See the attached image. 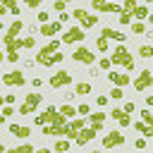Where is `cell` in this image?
<instances>
[{
	"instance_id": "33",
	"label": "cell",
	"mask_w": 153,
	"mask_h": 153,
	"mask_svg": "<svg viewBox=\"0 0 153 153\" xmlns=\"http://www.w3.org/2000/svg\"><path fill=\"white\" fill-rule=\"evenodd\" d=\"M5 60H10V62H19V50H7Z\"/></svg>"
},
{
	"instance_id": "27",
	"label": "cell",
	"mask_w": 153,
	"mask_h": 153,
	"mask_svg": "<svg viewBox=\"0 0 153 153\" xmlns=\"http://www.w3.org/2000/svg\"><path fill=\"white\" fill-rule=\"evenodd\" d=\"M108 96H110V98H115V100H120V98H122V96H124V93H122V86H112V88H110V93H108Z\"/></svg>"
},
{
	"instance_id": "35",
	"label": "cell",
	"mask_w": 153,
	"mask_h": 153,
	"mask_svg": "<svg viewBox=\"0 0 153 153\" xmlns=\"http://www.w3.org/2000/svg\"><path fill=\"white\" fill-rule=\"evenodd\" d=\"M33 45H36V38H31V36L22 38V48H33Z\"/></svg>"
},
{
	"instance_id": "48",
	"label": "cell",
	"mask_w": 153,
	"mask_h": 153,
	"mask_svg": "<svg viewBox=\"0 0 153 153\" xmlns=\"http://www.w3.org/2000/svg\"><path fill=\"white\" fill-rule=\"evenodd\" d=\"M2 105H5V96H0V108H2Z\"/></svg>"
},
{
	"instance_id": "30",
	"label": "cell",
	"mask_w": 153,
	"mask_h": 153,
	"mask_svg": "<svg viewBox=\"0 0 153 153\" xmlns=\"http://www.w3.org/2000/svg\"><path fill=\"white\" fill-rule=\"evenodd\" d=\"M117 122H120V127H129V124H131V120H129V112H122V115L117 117Z\"/></svg>"
},
{
	"instance_id": "17",
	"label": "cell",
	"mask_w": 153,
	"mask_h": 153,
	"mask_svg": "<svg viewBox=\"0 0 153 153\" xmlns=\"http://www.w3.org/2000/svg\"><path fill=\"white\" fill-rule=\"evenodd\" d=\"M10 134H12V136H17V139H26V136L31 134V129H29V127H24V124H22V127H19V124H10Z\"/></svg>"
},
{
	"instance_id": "52",
	"label": "cell",
	"mask_w": 153,
	"mask_h": 153,
	"mask_svg": "<svg viewBox=\"0 0 153 153\" xmlns=\"http://www.w3.org/2000/svg\"><path fill=\"white\" fill-rule=\"evenodd\" d=\"M2 151H5V146H2V143H0V153H2Z\"/></svg>"
},
{
	"instance_id": "1",
	"label": "cell",
	"mask_w": 153,
	"mask_h": 153,
	"mask_svg": "<svg viewBox=\"0 0 153 153\" xmlns=\"http://www.w3.org/2000/svg\"><path fill=\"white\" fill-rule=\"evenodd\" d=\"M110 62H112V65H122L127 72H131V69H134V57L129 55V50H127L124 45H117V48H115V53H112Z\"/></svg>"
},
{
	"instance_id": "24",
	"label": "cell",
	"mask_w": 153,
	"mask_h": 153,
	"mask_svg": "<svg viewBox=\"0 0 153 153\" xmlns=\"http://www.w3.org/2000/svg\"><path fill=\"white\" fill-rule=\"evenodd\" d=\"M91 91V84H86V81H81V84H76V91H74V96L79 93V96H86Z\"/></svg>"
},
{
	"instance_id": "2",
	"label": "cell",
	"mask_w": 153,
	"mask_h": 153,
	"mask_svg": "<svg viewBox=\"0 0 153 153\" xmlns=\"http://www.w3.org/2000/svg\"><path fill=\"white\" fill-rule=\"evenodd\" d=\"M100 129H103V122H91V127H81V129L76 131V136H74L76 146H86V143L96 136V131H100Z\"/></svg>"
},
{
	"instance_id": "5",
	"label": "cell",
	"mask_w": 153,
	"mask_h": 153,
	"mask_svg": "<svg viewBox=\"0 0 153 153\" xmlns=\"http://www.w3.org/2000/svg\"><path fill=\"white\" fill-rule=\"evenodd\" d=\"M151 84H153V72L141 69V74L134 79V91H146V88H151Z\"/></svg>"
},
{
	"instance_id": "29",
	"label": "cell",
	"mask_w": 153,
	"mask_h": 153,
	"mask_svg": "<svg viewBox=\"0 0 153 153\" xmlns=\"http://www.w3.org/2000/svg\"><path fill=\"white\" fill-rule=\"evenodd\" d=\"M131 31H134V33H146V24H143V22H134V24H131Z\"/></svg>"
},
{
	"instance_id": "51",
	"label": "cell",
	"mask_w": 153,
	"mask_h": 153,
	"mask_svg": "<svg viewBox=\"0 0 153 153\" xmlns=\"http://www.w3.org/2000/svg\"><path fill=\"white\" fill-rule=\"evenodd\" d=\"M100 2H115V0H100Z\"/></svg>"
},
{
	"instance_id": "31",
	"label": "cell",
	"mask_w": 153,
	"mask_h": 153,
	"mask_svg": "<svg viewBox=\"0 0 153 153\" xmlns=\"http://www.w3.org/2000/svg\"><path fill=\"white\" fill-rule=\"evenodd\" d=\"M96 48H98L100 53H105V50H108V38H103V36H100V38L96 41Z\"/></svg>"
},
{
	"instance_id": "47",
	"label": "cell",
	"mask_w": 153,
	"mask_h": 153,
	"mask_svg": "<svg viewBox=\"0 0 153 153\" xmlns=\"http://www.w3.org/2000/svg\"><path fill=\"white\" fill-rule=\"evenodd\" d=\"M5 12H10V10H7V7H5V5H0V17H2V14H5Z\"/></svg>"
},
{
	"instance_id": "16",
	"label": "cell",
	"mask_w": 153,
	"mask_h": 153,
	"mask_svg": "<svg viewBox=\"0 0 153 153\" xmlns=\"http://www.w3.org/2000/svg\"><path fill=\"white\" fill-rule=\"evenodd\" d=\"M22 29H24V22H22V19H14V22L10 24V29H7V33H5L2 41H12V38H17Z\"/></svg>"
},
{
	"instance_id": "50",
	"label": "cell",
	"mask_w": 153,
	"mask_h": 153,
	"mask_svg": "<svg viewBox=\"0 0 153 153\" xmlns=\"http://www.w3.org/2000/svg\"><path fill=\"white\" fill-rule=\"evenodd\" d=\"M2 60H5V53H2V50H0V62H2Z\"/></svg>"
},
{
	"instance_id": "14",
	"label": "cell",
	"mask_w": 153,
	"mask_h": 153,
	"mask_svg": "<svg viewBox=\"0 0 153 153\" xmlns=\"http://www.w3.org/2000/svg\"><path fill=\"white\" fill-rule=\"evenodd\" d=\"M108 79L112 81V86H127V84H129V74H122V72H117V69H110V72H108Z\"/></svg>"
},
{
	"instance_id": "18",
	"label": "cell",
	"mask_w": 153,
	"mask_h": 153,
	"mask_svg": "<svg viewBox=\"0 0 153 153\" xmlns=\"http://www.w3.org/2000/svg\"><path fill=\"white\" fill-rule=\"evenodd\" d=\"M100 36H103V38H112V41H117V43L124 41V33H120V31H115V29H110V26H105V29L100 31Z\"/></svg>"
},
{
	"instance_id": "37",
	"label": "cell",
	"mask_w": 153,
	"mask_h": 153,
	"mask_svg": "<svg viewBox=\"0 0 153 153\" xmlns=\"http://www.w3.org/2000/svg\"><path fill=\"white\" fill-rule=\"evenodd\" d=\"M76 112H79V115H88V112H91V105H86V103H81V105L76 108Z\"/></svg>"
},
{
	"instance_id": "6",
	"label": "cell",
	"mask_w": 153,
	"mask_h": 153,
	"mask_svg": "<svg viewBox=\"0 0 153 153\" xmlns=\"http://www.w3.org/2000/svg\"><path fill=\"white\" fill-rule=\"evenodd\" d=\"M124 143V134L120 129H112L110 134L103 136V148H115V146H122Z\"/></svg>"
},
{
	"instance_id": "23",
	"label": "cell",
	"mask_w": 153,
	"mask_h": 153,
	"mask_svg": "<svg viewBox=\"0 0 153 153\" xmlns=\"http://www.w3.org/2000/svg\"><path fill=\"white\" fill-rule=\"evenodd\" d=\"M131 12H134V10H122V12H120V24H131V19H134Z\"/></svg>"
},
{
	"instance_id": "28",
	"label": "cell",
	"mask_w": 153,
	"mask_h": 153,
	"mask_svg": "<svg viewBox=\"0 0 153 153\" xmlns=\"http://www.w3.org/2000/svg\"><path fill=\"white\" fill-rule=\"evenodd\" d=\"M31 151H33V146H31V143H22V146L12 148V153H31Z\"/></svg>"
},
{
	"instance_id": "39",
	"label": "cell",
	"mask_w": 153,
	"mask_h": 153,
	"mask_svg": "<svg viewBox=\"0 0 153 153\" xmlns=\"http://www.w3.org/2000/svg\"><path fill=\"white\" fill-rule=\"evenodd\" d=\"M24 2H26V7H31V10H36V7H38V5L43 2V0H24Z\"/></svg>"
},
{
	"instance_id": "49",
	"label": "cell",
	"mask_w": 153,
	"mask_h": 153,
	"mask_svg": "<svg viewBox=\"0 0 153 153\" xmlns=\"http://www.w3.org/2000/svg\"><path fill=\"white\" fill-rule=\"evenodd\" d=\"M2 122H5V115H2V112H0V124H2Z\"/></svg>"
},
{
	"instance_id": "36",
	"label": "cell",
	"mask_w": 153,
	"mask_h": 153,
	"mask_svg": "<svg viewBox=\"0 0 153 153\" xmlns=\"http://www.w3.org/2000/svg\"><path fill=\"white\" fill-rule=\"evenodd\" d=\"M98 67H100V69H110V67H112V62H110V57H103V60L98 62Z\"/></svg>"
},
{
	"instance_id": "45",
	"label": "cell",
	"mask_w": 153,
	"mask_h": 153,
	"mask_svg": "<svg viewBox=\"0 0 153 153\" xmlns=\"http://www.w3.org/2000/svg\"><path fill=\"white\" fill-rule=\"evenodd\" d=\"M122 110H124V112H134V103H127Z\"/></svg>"
},
{
	"instance_id": "4",
	"label": "cell",
	"mask_w": 153,
	"mask_h": 153,
	"mask_svg": "<svg viewBox=\"0 0 153 153\" xmlns=\"http://www.w3.org/2000/svg\"><path fill=\"white\" fill-rule=\"evenodd\" d=\"M43 100V96L41 93H29L26 96V100H24V105H19V115H31L36 108H38V103Z\"/></svg>"
},
{
	"instance_id": "26",
	"label": "cell",
	"mask_w": 153,
	"mask_h": 153,
	"mask_svg": "<svg viewBox=\"0 0 153 153\" xmlns=\"http://www.w3.org/2000/svg\"><path fill=\"white\" fill-rule=\"evenodd\" d=\"M139 115H141V122H146V124H153V115H151V110H148V108H143Z\"/></svg>"
},
{
	"instance_id": "11",
	"label": "cell",
	"mask_w": 153,
	"mask_h": 153,
	"mask_svg": "<svg viewBox=\"0 0 153 153\" xmlns=\"http://www.w3.org/2000/svg\"><path fill=\"white\" fill-rule=\"evenodd\" d=\"M72 57H74V62H81V65H93L96 62V55L88 48H76Z\"/></svg>"
},
{
	"instance_id": "44",
	"label": "cell",
	"mask_w": 153,
	"mask_h": 153,
	"mask_svg": "<svg viewBox=\"0 0 153 153\" xmlns=\"http://www.w3.org/2000/svg\"><path fill=\"white\" fill-rule=\"evenodd\" d=\"M31 84H33V88H41V84H43V81H41V76H36Z\"/></svg>"
},
{
	"instance_id": "34",
	"label": "cell",
	"mask_w": 153,
	"mask_h": 153,
	"mask_svg": "<svg viewBox=\"0 0 153 153\" xmlns=\"http://www.w3.org/2000/svg\"><path fill=\"white\" fill-rule=\"evenodd\" d=\"M105 117H108L105 112H93V115H88V120H91V122H103Z\"/></svg>"
},
{
	"instance_id": "42",
	"label": "cell",
	"mask_w": 153,
	"mask_h": 153,
	"mask_svg": "<svg viewBox=\"0 0 153 153\" xmlns=\"http://www.w3.org/2000/svg\"><path fill=\"white\" fill-rule=\"evenodd\" d=\"M96 103H98V105H105V103H108V96H98Z\"/></svg>"
},
{
	"instance_id": "7",
	"label": "cell",
	"mask_w": 153,
	"mask_h": 153,
	"mask_svg": "<svg viewBox=\"0 0 153 153\" xmlns=\"http://www.w3.org/2000/svg\"><path fill=\"white\" fill-rule=\"evenodd\" d=\"M91 5H93V10H96V12H103V14H120V12H122V7H120L117 2H100V0H91Z\"/></svg>"
},
{
	"instance_id": "25",
	"label": "cell",
	"mask_w": 153,
	"mask_h": 153,
	"mask_svg": "<svg viewBox=\"0 0 153 153\" xmlns=\"http://www.w3.org/2000/svg\"><path fill=\"white\" fill-rule=\"evenodd\" d=\"M60 112L69 120V117H74V115H76V108H72V105H62V108H60Z\"/></svg>"
},
{
	"instance_id": "32",
	"label": "cell",
	"mask_w": 153,
	"mask_h": 153,
	"mask_svg": "<svg viewBox=\"0 0 153 153\" xmlns=\"http://www.w3.org/2000/svg\"><path fill=\"white\" fill-rule=\"evenodd\" d=\"M139 55H141V57H151V55H153V48H151V45H141V48H139Z\"/></svg>"
},
{
	"instance_id": "46",
	"label": "cell",
	"mask_w": 153,
	"mask_h": 153,
	"mask_svg": "<svg viewBox=\"0 0 153 153\" xmlns=\"http://www.w3.org/2000/svg\"><path fill=\"white\" fill-rule=\"evenodd\" d=\"M67 19H69V14H67V12H60V22H62V24H65V22H67Z\"/></svg>"
},
{
	"instance_id": "8",
	"label": "cell",
	"mask_w": 153,
	"mask_h": 153,
	"mask_svg": "<svg viewBox=\"0 0 153 153\" xmlns=\"http://www.w3.org/2000/svg\"><path fill=\"white\" fill-rule=\"evenodd\" d=\"M62 60H65V55H62L60 50L48 53V55H36V62L43 65V67H53V65H57V62H62Z\"/></svg>"
},
{
	"instance_id": "20",
	"label": "cell",
	"mask_w": 153,
	"mask_h": 153,
	"mask_svg": "<svg viewBox=\"0 0 153 153\" xmlns=\"http://www.w3.org/2000/svg\"><path fill=\"white\" fill-rule=\"evenodd\" d=\"M131 14H134V19H148V5H136Z\"/></svg>"
},
{
	"instance_id": "22",
	"label": "cell",
	"mask_w": 153,
	"mask_h": 153,
	"mask_svg": "<svg viewBox=\"0 0 153 153\" xmlns=\"http://www.w3.org/2000/svg\"><path fill=\"white\" fill-rule=\"evenodd\" d=\"M69 146H72V141H69V139H57L53 148H55V151H60V153H65V151H69Z\"/></svg>"
},
{
	"instance_id": "19",
	"label": "cell",
	"mask_w": 153,
	"mask_h": 153,
	"mask_svg": "<svg viewBox=\"0 0 153 153\" xmlns=\"http://www.w3.org/2000/svg\"><path fill=\"white\" fill-rule=\"evenodd\" d=\"M55 50H60V41H57V38H53L50 43H45V45L38 50V55H48V53H55Z\"/></svg>"
},
{
	"instance_id": "21",
	"label": "cell",
	"mask_w": 153,
	"mask_h": 153,
	"mask_svg": "<svg viewBox=\"0 0 153 153\" xmlns=\"http://www.w3.org/2000/svg\"><path fill=\"white\" fill-rule=\"evenodd\" d=\"M134 129H136V131H141L143 136H153V127H151V124H146V122H136V124H134Z\"/></svg>"
},
{
	"instance_id": "40",
	"label": "cell",
	"mask_w": 153,
	"mask_h": 153,
	"mask_svg": "<svg viewBox=\"0 0 153 153\" xmlns=\"http://www.w3.org/2000/svg\"><path fill=\"white\" fill-rule=\"evenodd\" d=\"M65 5H67L65 0H55V10H57V12H65Z\"/></svg>"
},
{
	"instance_id": "12",
	"label": "cell",
	"mask_w": 153,
	"mask_h": 153,
	"mask_svg": "<svg viewBox=\"0 0 153 153\" xmlns=\"http://www.w3.org/2000/svg\"><path fill=\"white\" fill-rule=\"evenodd\" d=\"M2 84H5V86H24L26 79H24V74H22L19 69H14V72H7V74L2 76Z\"/></svg>"
},
{
	"instance_id": "13",
	"label": "cell",
	"mask_w": 153,
	"mask_h": 153,
	"mask_svg": "<svg viewBox=\"0 0 153 153\" xmlns=\"http://www.w3.org/2000/svg\"><path fill=\"white\" fill-rule=\"evenodd\" d=\"M62 31V22L57 19V22H45V24H41V33L43 36H57Z\"/></svg>"
},
{
	"instance_id": "43",
	"label": "cell",
	"mask_w": 153,
	"mask_h": 153,
	"mask_svg": "<svg viewBox=\"0 0 153 153\" xmlns=\"http://www.w3.org/2000/svg\"><path fill=\"white\" fill-rule=\"evenodd\" d=\"M134 146H136V148H146V139H136Z\"/></svg>"
},
{
	"instance_id": "54",
	"label": "cell",
	"mask_w": 153,
	"mask_h": 153,
	"mask_svg": "<svg viewBox=\"0 0 153 153\" xmlns=\"http://www.w3.org/2000/svg\"><path fill=\"white\" fill-rule=\"evenodd\" d=\"M65 2H69V0H65Z\"/></svg>"
},
{
	"instance_id": "38",
	"label": "cell",
	"mask_w": 153,
	"mask_h": 153,
	"mask_svg": "<svg viewBox=\"0 0 153 153\" xmlns=\"http://www.w3.org/2000/svg\"><path fill=\"white\" fill-rule=\"evenodd\" d=\"M0 5H5L7 10H12V7H17V0H0Z\"/></svg>"
},
{
	"instance_id": "53",
	"label": "cell",
	"mask_w": 153,
	"mask_h": 153,
	"mask_svg": "<svg viewBox=\"0 0 153 153\" xmlns=\"http://www.w3.org/2000/svg\"><path fill=\"white\" fill-rule=\"evenodd\" d=\"M146 2H151V0H146Z\"/></svg>"
},
{
	"instance_id": "9",
	"label": "cell",
	"mask_w": 153,
	"mask_h": 153,
	"mask_svg": "<svg viewBox=\"0 0 153 153\" xmlns=\"http://www.w3.org/2000/svg\"><path fill=\"white\" fill-rule=\"evenodd\" d=\"M86 36H84V29L81 26H72V29H67L65 31V36L60 38L62 43H79V41H84Z\"/></svg>"
},
{
	"instance_id": "15",
	"label": "cell",
	"mask_w": 153,
	"mask_h": 153,
	"mask_svg": "<svg viewBox=\"0 0 153 153\" xmlns=\"http://www.w3.org/2000/svg\"><path fill=\"white\" fill-rule=\"evenodd\" d=\"M55 112H57V108H55V105H48V108H45L41 115H36V124L41 127V124H48V122H53Z\"/></svg>"
},
{
	"instance_id": "3",
	"label": "cell",
	"mask_w": 153,
	"mask_h": 153,
	"mask_svg": "<svg viewBox=\"0 0 153 153\" xmlns=\"http://www.w3.org/2000/svg\"><path fill=\"white\" fill-rule=\"evenodd\" d=\"M79 24H81V29H91V26H96V14H91V12H86V10H81V7H76L74 10V14H72Z\"/></svg>"
},
{
	"instance_id": "41",
	"label": "cell",
	"mask_w": 153,
	"mask_h": 153,
	"mask_svg": "<svg viewBox=\"0 0 153 153\" xmlns=\"http://www.w3.org/2000/svg\"><path fill=\"white\" fill-rule=\"evenodd\" d=\"M38 22L45 24V22H48V14H45V12H38Z\"/></svg>"
},
{
	"instance_id": "10",
	"label": "cell",
	"mask_w": 153,
	"mask_h": 153,
	"mask_svg": "<svg viewBox=\"0 0 153 153\" xmlns=\"http://www.w3.org/2000/svg\"><path fill=\"white\" fill-rule=\"evenodd\" d=\"M67 84H72V74L65 72V69H60V72H55V74L50 76V86H53V88H62V86H67Z\"/></svg>"
}]
</instances>
